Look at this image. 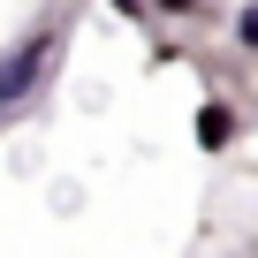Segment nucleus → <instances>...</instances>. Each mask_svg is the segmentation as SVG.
Masks as SVG:
<instances>
[{"instance_id":"nucleus-4","label":"nucleus","mask_w":258,"mask_h":258,"mask_svg":"<svg viewBox=\"0 0 258 258\" xmlns=\"http://www.w3.org/2000/svg\"><path fill=\"white\" fill-rule=\"evenodd\" d=\"M235 46L258 53V0H243V8H235Z\"/></svg>"},{"instance_id":"nucleus-5","label":"nucleus","mask_w":258,"mask_h":258,"mask_svg":"<svg viewBox=\"0 0 258 258\" xmlns=\"http://www.w3.org/2000/svg\"><path fill=\"white\" fill-rule=\"evenodd\" d=\"M114 16H129V23H145V0H106Z\"/></svg>"},{"instance_id":"nucleus-1","label":"nucleus","mask_w":258,"mask_h":258,"mask_svg":"<svg viewBox=\"0 0 258 258\" xmlns=\"http://www.w3.org/2000/svg\"><path fill=\"white\" fill-rule=\"evenodd\" d=\"M61 61V31H31L16 53H0V106H23Z\"/></svg>"},{"instance_id":"nucleus-3","label":"nucleus","mask_w":258,"mask_h":258,"mask_svg":"<svg viewBox=\"0 0 258 258\" xmlns=\"http://www.w3.org/2000/svg\"><path fill=\"white\" fill-rule=\"evenodd\" d=\"M145 16H160V23H205L213 0H145Z\"/></svg>"},{"instance_id":"nucleus-2","label":"nucleus","mask_w":258,"mask_h":258,"mask_svg":"<svg viewBox=\"0 0 258 258\" xmlns=\"http://www.w3.org/2000/svg\"><path fill=\"white\" fill-rule=\"evenodd\" d=\"M190 129H198V152H228V145H235V106H220V99H205Z\"/></svg>"},{"instance_id":"nucleus-6","label":"nucleus","mask_w":258,"mask_h":258,"mask_svg":"<svg viewBox=\"0 0 258 258\" xmlns=\"http://www.w3.org/2000/svg\"><path fill=\"white\" fill-rule=\"evenodd\" d=\"M0 121H8V106H0Z\"/></svg>"}]
</instances>
